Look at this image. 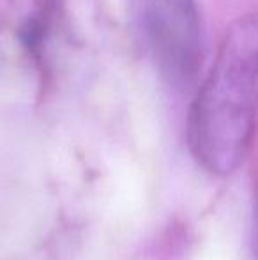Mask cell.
<instances>
[{"label": "cell", "mask_w": 258, "mask_h": 260, "mask_svg": "<svg viewBox=\"0 0 258 260\" xmlns=\"http://www.w3.org/2000/svg\"><path fill=\"white\" fill-rule=\"evenodd\" d=\"M140 30L159 76L191 89L205 58V30L196 0H136Z\"/></svg>", "instance_id": "2"}, {"label": "cell", "mask_w": 258, "mask_h": 260, "mask_svg": "<svg viewBox=\"0 0 258 260\" xmlns=\"http://www.w3.org/2000/svg\"><path fill=\"white\" fill-rule=\"evenodd\" d=\"M258 117V16L228 28L188 117V145L195 161L217 177L242 165Z\"/></svg>", "instance_id": "1"}]
</instances>
